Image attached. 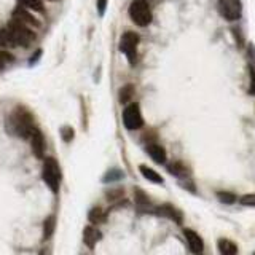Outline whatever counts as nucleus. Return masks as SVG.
<instances>
[{"instance_id":"obj_1","label":"nucleus","mask_w":255,"mask_h":255,"mask_svg":"<svg viewBox=\"0 0 255 255\" xmlns=\"http://www.w3.org/2000/svg\"><path fill=\"white\" fill-rule=\"evenodd\" d=\"M6 128L11 134L18 135L21 139H30L32 132L37 129L34 123V117L24 107L14 109L6 120Z\"/></svg>"},{"instance_id":"obj_2","label":"nucleus","mask_w":255,"mask_h":255,"mask_svg":"<svg viewBox=\"0 0 255 255\" xmlns=\"http://www.w3.org/2000/svg\"><path fill=\"white\" fill-rule=\"evenodd\" d=\"M35 34L27 26L11 19L5 29L0 30V45L2 46H29L34 43Z\"/></svg>"},{"instance_id":"obj_3","label":"nucleus","mask_w":255,"mask_h":255,"mask_svg":"<svg viewBox=\"0 0 255 255\" xmlns=\"http://www.w3.org/2000/svg\"><path fill=\"white\" fill-rule=\"evenodd\" d=\"M43 180L53 193H58L62 180L61 167L54 158H45L43 161Z\"/></svg>"},{"instance_id":"obj_4","label":"nucleus","mask_w":255,"mask_h":255,"mask_svg":"<svg viewBox=\"0 0 255 255\" xmlns=\"http://www.w3.org/2000/svg\"><path fill=\"white\" fill-rule=\"evenodd\" d=\"M129 18L140 27H145L151 22V10L147 0H132L129 5Z\"/></svg>"},{"instance_id":"obj_5","label":"nucleus","mask_w":255,"mask_h":255,"mask_svg":"<svg viewBox=\"0 0 255 255\" xmlns=\"http://www.w3.org/2000/svg\"><path fill=\"white\" fill-rule=\"evenodd\" d=\"M137 46H139V35L135 32H126L123 34L122 40H120V50L128 58L129 64L135 62V58H137Z\"/></svg>"},{"instance_id":"obj_6","label":"nucleus","mask_w":255,"mask_h":255,"mask_svg":"<svg viewBox=\"0 0 255 255\" xmlns=\"http://www.w3.org/2000/svg\"><path fill=\"white\" fill-rule=\"evenodd\" d=\"M219 11L227 21H238L243 14L241 0H219Z\"/></svg>"},{"instance_id":"obj_7","label":"nucleus","mask_w":255,"mask_h":255,"mask_svg":"<svg viewBox=\"0 0 255 255\" xmlns=\"http://www.w3.org/2000/svg\"><path fill=\"white\" fill-rule=\"evenodd\" d=\"M123 123L129 131H135L142 128L143 120H142V114L137 104H129L125 112H123Z\"/></svg>"},{"instance_id":"obj_8","label":"nucleus","mask_w":255,"mask_h":255,"mask_svg":"<svg viewBox=\"0 0 255 255\" xmlns=\"http://www.w3.org/2000/svg\"><path fill=\"white\" fill-rule=\"evenodd\" d=\"M11 19L16 21V22H19V24H22V26H27V27H29V26H34V27L40 26L38 21H37L30 13H27V11H26V6H22V5H19V6H16V8H14Z\"/></svg>"},{"instance_id":"obj_9","label":"nucleus","mask_w":255,"mask_h":255,"mask_svg":"<svg viewBox=\"0 0 255 255\" xmlns=\"http://www.w3.org/2000/svg\"><path fill=\"white\" fill-rule=\"evenodd\" d=\"M30 145H32V151H34V155L37 158H43L45 155V148H46V143H45V137H43V134L42 131L37 129L32 132L30 135Z\"/></svg>"},{"instance_id":"obj_10","label":"nucleus","mask_w":255,"mask_h":255,"mask_svg":"<svg viewBox=\"0 0 255 255\" xmlns=\"http://www.w3.org/2000/svg\"><path fill=\"white\" fill-rule=\"evenodd\" d=\"M183 235H185L187 238V243H188V247L190 251L193 254H201L204 251V243L201 236H199L198 233H195L193 230H185L183 231Z\"/></svg>"},{"instance_id":"obj_11","label":"nucleus","mask_w":255,"mask_h":255,"mask_svg":"<svg viewBox=\"0 0 255 255\" xmlns=\"http://www.w3.org/2000/svg\"><path fill=\"white\" fill-rule=\"evenodd\" d=\"M101 238H102V233L98 228H94V227H86L85 228L83 241H85V244L88 247H90V249H93V247L101 241Z\"/></svg>"},{"instance_id":"obj_12","label":"nucleus","mask_w":255,"mask_h":255,"mask_svg":"<svg viewBox=\"0 0 255 255\" xmlns=\"http://www.w3.org/2000/svg\"><path fill=\"white\" fill-rule=\"evenodd\" d=\"M147 153L155 163H159V164L166 163V150L161 145H158V143H150V145H147Z\"/></svg>"},{"instance_id":"obj_13","label":"nucleus","mask_w":255,"mask_h":255,"mask_svg":"<svg viewBox=\"0 0 255 255\" xmlns=\"http://www.w3.org/2000/svg\"><path fill=\"white\" fill-rule=\"evenodd\" d=\"M155 214H159L163 215V217H167V219H172L177 223H180V214L174 209L171 206H161V207H156L155 209Z\"/></svg>"},{"instance_id":"obj_14","label":"nucleus","mask_w":255,"mask_h":255,"mask_svg":"<svg viewBox=\"0 0 255 255\" xmlns=\"http://www.w3.org/2000/svg\"><path fill=\"white\" fill-rule=\"evenodd\" d=\"M217 247H219V251H220L223 255H233V254L238 252L236 244H235L233 241H230V239H220L219 244H217Z\"/></svg>"},{"instance_id":"obj_15","label":"nucleus","mask_w":255,"mask_h":255,"mask_svg":"<svg viewBox=\"0 0 255 255\" xmlns=\"http://www.w3.org/2000/svg\"><path fill=\"white\" fill-rule=\"evenodd\" d=\"M139 169H140V174H142L147 180L153 182V183H163V177H161V175H159L156 171L150 169L148 166H140Z\"/></svg>"},{"instance_id":"obj_16","label":"nucleus","mask_w":255,"mask_h":255,"mask_svg":"<svg viewBox=\"0 0 255 255\" xmlns=\"http://www.w3.org/2000/svg\"><path fill=\"white\" fill-rule=\"evenodd\" d=\"M88 219H90V222L94 223V225H99V223L106 222V212H104L101 207H94V209H91Z\"/></svg>"},{"instance_id":"obj_17","label":"nucleus","mask_w":255,"mask_h":255,"mask_svg":"<svg viewBox=\"0 0 255 255\" xmlns=\"http://www.w3.org/2000/svg\"><path fill=\"white\" fill-rule=\"evenodd\" d=\"M18 2H19V5L30 8V10H34V11H40V13L45 11V6L42 3V0H18Z\"/></svg>"},{"instance_id":"obj_18","label":"nucleus","mask_w":255,"mask_h":255,"mask_svg":"<svg viewBox=\"0 0 255 255\" xmlns=\"http://www.w3.org/2000/svg\"><path fill=\"white\" fill-rule=\"evenodd\" d=\"M167 171H169L171 174L174 175H179V177H183V175L188 174V169H185V166L180 164V163H172L167 166Z\"/></svg>"},{"instance_id":"obj_19","label":"nucleus","mask_w":255,"mask_h":255,"mask_svg":"<svg viewBox=\"0 0 255 255\" xmlns=\"http://www.w3.org/2000/svg\"><path fill=\"white\" fill-rule=\"evenodd\" d=\"M132 94H134V88L131 85L122 88V90H120V102H123V104L129 102L131 98H132Z\"/></svg>"},{"instance_id":"obj_20","label":"nucleus","mask_w":255,"mask_h":255,"mask_svg":"<svg viewBox=\"0 0 255 255\" xmlns=\"http://www.w3.org/2000/svg\"><path fill=\"white\" fill-rule=\"evenodd\" d=\"M217 198L223 204H233L236 201V196L233 193H228V191H220V193L217 195Z\"/></svg>"},{"instance_id":"obj_21","label":"nucleus","mask_w":255,"mask_h":255,"mask_svg":"<svg viewBox=\"0 0 255 255\" xmlns=\"http://www.w3.org/2000/svg\"><path fill=\"white\" fill-rule=\"evenodd\" d=\"M53 230H54V217H48L45 222V239H50L53 235Z\"/></svg>"},{"instance_id":"obj_22","label":"nucleus","mask_w":255,"mask_h":255,"mask_svg":"<svg viewBox=\"0 0 255 255\" xmlns=\"http://www.w3.org/2000/svg\"><path fill=\"white\" fill-rule=\"evenodd\" d=\"M13 61V56L8 53V51H2L0 50V70H2L8 62Z\"/></svg>"},{"instance_id":"obj_23","label":"nucleus","mask_w":255,"mask_h":255,"mask_svg":"<svg viewBox=\"0 0 255 255\" xmlns=\"http://www.w3.org/2000/svg\"><path fill=\"white\" fill-rule=\"evenodd\" d=\"M241 204L243 206H252V207H255V193L243 196L241 198Z\"/></svg>"},{"instance_id":"obj_24","label":"nucleus","mask_w":255,"mask_h":255,"mask_svg":"<svg viewBox=\"0 0 255 255\" xmlns=\"http://www.w3.org/2000/svg\"><path fill=\"white\" fill-rule=\"evenodd\" d=\"M62 137H64V140H70L72 137H74V131H72V128H69V126H66L62 129Z\"/></svg>"},{"instance_id":"obj_25","label":"nucleus","mask_w":255,"mask_h":255,"mask_svg":"<svg viewBox=\"0 0 255 255\" xmlns=\"http://www.w3.org/2000/svg\"><path fill=\"white\" fill-rule=\"evenodd\" d=\"M251 72V94H255V69L249 67Z\"/></svg>"},{"instance_id":"obj_26","label":"nucleus","mask_w":255,"mask_h":255,"mask_svg":"<svg viewBox=\"0 0 255 255\" xmlns=\"http://www.w3.org/2000/svg\"><path fill=\"white\" fill-rule=\"evenodd\" d=\"M106 6H107V0H99V2H98L99 14H104V11H106Z\"/></svg>"}]
</instances>
